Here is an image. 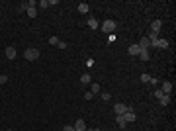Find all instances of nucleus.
I'll return each mask as SVG.
<instances>
[{
    "instance_id": "nucleus-28",
    "label": "nucleus",
    "mask_w": 176,
    "mask_h": 131,
    "mask_svg": "<svg viewBox=\"0 0 176 131\" xmlns=\"http://www.w3.org/2000/svg\"><path fill=\"white\" fill-rule=\"evenodd\" d=\"M63 131H74V127H72V125H65V127H63Z\"/></svg>"
},
{
    "instance_id": "nucleus-29",
    "label": "nucleus",
    "mask_w": 176,
    "mask_h": 131,
    "mask_svg": "<svg viewBox=\"0 0 176 131\" xmlns=\"http://www.w3.org/2000/svg\"><path fill=\"white\" fill-rule=\"evenodd\" d=\"M149 82H151V84H155V86H157V84H160V82L157 80V78H151V80H149ZM157 88H159V86H157Z\"/></svg>"
},
{
    "instance_id": "nucleus-19",
    "label": "nucleus",
    "mask_w": 176,
    "mask_h": 131,
    "mask_svg": "<svg viewBox=\"0 0 176 131\" xmlns=\"http://www.w3.org/2000/svg\"><path fill=\"white\" fill-rule=\"evenodd\" d=\"M159 102H160L162 106H168V102H170V96H166V94H165V96H162V98H160Z\"/></svg>"
},
{
    "instance_id": "nucleus-30",
    "label": "nucleus",
    "mask_w": 176,
    "mask_h": 131,
    "mask_svg": "<svg viewBox=\"0 0 176 131\" xmlns=\"http://www.w3.org/2000/svg\"><path fill=\"white\" fill-rule=\"evenodd\" d=\"M92 96H94L92 92H86V94H84V98H86V100H92Z\"/></svg>"
},
{
    "instance_id": "nucleus-9",
    "label": "nucleus",
    "mask_w": 176,
    "mask_h": 131,
    "mask_svg": "<svg viewBox=\"0 0 176 131\" xmlns=\"http://www.w3.org/2000/svg\"><path fill=\"white\" fill-rule=\"evenodd\" d=\"M72 127H74V131H86V123H84V120H78Z\"/></svg>"
},
{
    "instance_id": "nucleus-27",
    "label": "nucleus",
    "mask_w": 176,
    "mask_h": 131,
    "mask_svg": "<svg viewBox=\"0 0 176 131\" xmlns=\"http://www.w3.org/2000/svg\"><path fill=\"white\" fill-rule=\"evenodd\" d=\"M57 47H59V49H67V43H65V41H59V45H57Z\"/></svg>"
},
{
    "instance_id": "nucleus-23",
    "label": "nucleus",
    "mask_w": 176,
    "mask_h": 131,
    "mask_svg": "<svg viewBox=\"0 0 176 131\" xmlns=\"http://www.w3.org/2000/svg\"><path fill=\"white\" fill-rule=\"evenodd\" d=\"M102 94V100H104V102H110V92H100Z\"/></svg>"
},
{
    "instance_id": "nucleus-13",
    "label": "nucleus",
    "mask_w": 176,
    "mask_h": 131,
    "mask_svg": "<svg viewBox=\"0 0 176 131\" xmlns=\"http://www.w3.org/2000/svg\"><path fill=\"white\" fill-rule=\"evenodd\" d=\"M139 57H141V61H149V59H151V55H149L147 49H141V51H139Z\"/></svg>"
},
{
    "instance_id": "nucleus-20",
    "label": "nucleus",
    "mask_w": 176,
    "mask_h": 131,
    "mask_svg": "<svg viewBox=\"0 0 176 131\" xmlns=\"http://www.w3.org/2000/svg\"><path fill=\"white\" fill-rule=\"evenodd\" d=\"M162 96H165V94H162V90H160V88H157V90H155V98H157V100H160Z\"/></svg>"
},
{
    "instance_id": "nucleus-14",
    "label": "nucleus",
    "mask_w": 176,
    "mask_h": 131,
    "mask_svg": "<svg viewBox=\"0 0 176 131\" xmlns=\"http://www.w3.org/2000/svg\"><path fill=\"white\" fill-rule=\"evenodd\" d=\"M80 82H82V84H90V82H92V77H90L88 72H84L82 77H80Z\"/></svg>"
},
{
    "instance_id": "nucleus-16",
    "label": "nucleus",
    "mask_w": 176,
    "mask_h": 131,
    "mask_svg": "<svg viewBox=\"0 0 176 131\" xmlns=\"http://www.w3.org/2000/svg\"><path fill=\"white\" fill-rule=\"evenodd\" d=\"M88 10H90V8H88L86 2H80V4H78V12H80V14H86Z\"/></svg>"
},
{
    "instance_id": "nucleus-15",
    "label": "nucleus",
    "mask_w": 176,
    "mask_h": 131,
    "mask_svg": "<svg viewBox=\"0 0 176 131\" xmlns=\"http://www.w3.org/2000/svg\"><path fill=\"white\" fill-rule=\"evenodd\" d=\"M88 27H90V29H96V27H100L98 20H94V18H90V20H88Z\"/></svg>"
},
{
    "instance_id": "nucleus-12",
    "label": "nucleus",
    "mask_w": 176,
    "mask_h": 131,
    "mask_svg": "<svg viewBox=\"0 0 176 131\" xmlns=\"http://www.w3.org/2000/svg\"><path fill=\"white\" fill-rule=\"evenodd\" d=\"M26 12H28L29 18H35V16H37V8H35V6H28V10H26Z\"/></svg>"
},
{
    "instance_id": "nucleus-18",
    "label": "nucleus",
    "mask_w": 176,
    "mask_h": 131,
    "mask_svg": "<svg viewBox=\"0 0 176 131\" xmlns=\"http://www.w3.org/2000/svg\"><path fill=\"white\" fill-rule=\"evenodd\" d=\"M90 92H92V94H100V92H102V86L94 82V84H92V88H90Z\"/></svg>"
},
{
    "instance_id": "nucleus-1",
    "label": "nucleus",
    "mask_w": 176,
    "mask_h": 131,
    "mask_svg": "<svg viewBox=\"0 0 176 131\" xmlns=\"http://www.w3.org/2000/svg\"><path fill=\"white\" fill-rule=\"evenodd\" d=\"M116 26H117V24L114 22V20H106V22L102 24L100 27H102V31H104V33H108V35H110V33L116 31Z\"/></svg>"
},
{
    "instance_id": "nucleus-5",
    "label": "nucleus",
    "mask_w": 176,
    "mask_h": 131,
    "mask_svg": "<svg viewBox=\"0 0 176 131\" xmlns=\"http://www.w3.org/2000/svg\"><path fill=\"white\" fill-rule=\"evenodd\" d=\"M160 27H162V22H160V20H155V22H151V31H153V33H157V35H159Z\"/></svg>"
},
{
    "instance_id": "nucleus-8",
    "label": "nucleus",
    "mask_w": 176,
    "mask_h": 131,
    "mask_svg": "<svg viewBox=\"0 0 176 131\" xmlns=\"http://www.w3.org/2000/svg\"><path fill=\"white\" fill-rule=\"evenodd\" d=\"M139 47H141V49H147L149 51V47H151V41H149V37H141V41H139Z\"/></svg>"
},
{
    "instance_id": "nucleus-2",
    "label": "nucleus",
    "mask_w": 176,
    "mask_h": 131,
    "mask_svg": "<svg viewBox=\"0 0 176 131\" xmlns=\"http://www.w3.org/2000/svg\"><path fill=\"white\" fill-rule=\"evenodd\" d=\"M24 57H26L28 61H37V59H39V51L33 49V47H29V49L24 51Z\"/></svg>"
},
{
    "instance_id": "nucleus-7",
    "label": "nucleus",
    "mask_w": 176,
    "mask_h": 131,
    "mask_svg": "<svg viewBox=\"0 0 176 131\" xmlns=\"http://www.w3.org/2000/svg\"><path fill=\"white\" fill-rule=\"evenodd\" d=\"M6 59H10V61H14L16 59V49H14V47H6Z\"/></svg>"
},
{
    "instance_id": "nucleus-25",
    "label": "nucleus",
    "mask_w": 176,
    "mask_h": 131,
    "mask_svg": "<svg viewBox=\"0 0 176 131\" xmlns=\"http://www.w3.org/2000/svg\"><path fill=\"white\" fill-rule=\"evenodd\" d=\"M8 82V74H0V84H6Z\"/></svg>"
},
{
    "instance_id": "nucleus-11",
    "label": "nucleus",
    "mask_w": 176,
    "mask_h": 131,
    "mask_svg": "<svg viewBox=\"0 0 176 131\" xmlns=\"http://www.w3.org/2000/svg\"><path fill=\"white\" fill-rule=\"evenodd\" d=\"M157 47H159V49H168V41L159 37V41H157Z\"/></svg>"
},
{
    "instance_id": "nucleus-32",
    "label": "nucleus",
    "mask_w": 176,
    "mask_h": 131,
    "mask_svg": "<svg viewBox=\"0 0 176 131\" xmlns=\"http://www.w3.org/2000/svg\"><path fill=\"white\" fill-rule=\"evenodd\" d=\"M6 131H12V129H6Z\"/></svg>"
},
{
    "instance_id": "nucleus-10",
    "label": "nucleus",
    "mask_w": 176,
    "mask_h": 131,
    "mask_svg": "<svg viewBox=\"0 0 176 131\" xmlns=\"http://www.w3.org/2000/svg\"><path fill=\"white\" fill-rule=\"evenodd\" d=\"M139 51H141V47H139L137 43L129 47V55H133V57H137V55H139Z\"/></svg>"
},
{
    "instance_id": "nucleus-17",
    "label": "nucleus",
    "mask_w": 176,
    "mask_h": 131,
    "mask_svg": "<svg viewBox=\"0 0 176 131\" xmlns=\"http://www.w3.org/2000/svg\"><path fill=\"white\" fill-rule=\"evenodd\" d=\"M116 121H117V125H119L121 129H125V125H127V123H125V120H123L121 115H116Z\"/></svg>"
},
{
    "instance_id": "nucleus-31",
    "label": "nucleus",
    "mask_w": 176,
    "mask_h": 131,
    "mask_svg": "<svg viewBox=\"0 0 176 131\" xmlns=\"http://www.w3.org/2000/svg\"><path fill=\"white\" fill-rule=\"evenodd\" d=\"M86 131H102V129H86Z\"/></svg>"
},
{
    "instance_id": "nucleus-3",
    "label": "nucleus",
    "mask_w": 176,
    "mask_h": 131,
    "mask_svg": "<svg viewBox=\"0 0 176 131\" xmlns=\"http://www.w3.org/2000/svg\"><path fill=\"white\" fill-rule=\"evenodd\" d=\"M121 117H123V120H125V123H133V121L137 120V115L133 114V110H131V108L127 110V112H125V114H123V115H121Z\"/></svg>"
},
{
    "instance_id": "nucleus-22",
    "label": "nucleus",
    "mask_w": 176,
    "mask_h": 131,
    "mask_svg": "<svg viewBox=\"0 0 176 131\" xmlns=\"http://www.w3.org/2000/svg\"><path fill=\"white\" fill-rule=\"evenodd\" d=\"M59 41H61V39L55 37V35H53V37H49V43H51V45H59Z\"/></svg>"
},
{
    "instance_id": "nucleus-4",
    "label": "nucleus",
    "mask_w": 176,
    "mask_h": 131,
    "mask_svg": "<svg viewBox=\"0 0 176 131\" xmlns=\"http://www.w3.org/2000/svg\"><path fill=\"white\" fill-rule=\"evenodd\" d=\"M127 110H129V108H127L125 104H121V102H119V104H116V106H114V112H116V115H123V114L127 112Z\"/></svg>"
},
{
    "instance_id": "nucleus-21",
    "label": "nucleus",
    "mask_w": 176,
    "mask_h": 131,
    "mask_svg": "<svg viewBox=\"0 0 176 131\" xmlns=\"http://www.w3.org/2000/svg\"><path fill=\"white\" fill-rule=\"evenodd\" d=\"M26 10H28V2H22L18 6V12H26Z\"/></svg>"
},
{
    "instance_id": "nucleus-24",
    "label": "nucleus",
    "mask_w": 176,
    "mask_h": 131,
    "mask_svg": "<svg viewBox=\"0 0 176 131\" xmlns=\"http://www.w3.org/2000/svg\"><path fill=\"white\" fill-rule=\"evenodd\" d=\"M151 80V77H149L147 72H143V74H141V82H149Z\"/></svg>"
},
{
    "instance_id": "nucleus-6",
    "label": "nucleus",
    "mask_w": 176,
    "mask_h": 131,
    "mask_svg": "<svg viewBox=\"0 0 176 131\" xmlns=\"http://www.w3.org/2000/svg\"><path fill=\"white\" fill-rule=\"evenodd\" d=\"M162 86H160V90H162V94H166V96H170L172 92V82H160Z\"/></svg>"
},
{
    "instance_id": "nucleus-26",
    "label": "nucleus",
    "mask_w": 176,
    "mask_h": 131,
    "mask_svg": "<svg viewBox=\"0 0 176 131\" xmlns=\"http://www.w3.org/2000/svg\"><path fill=\"white\" fill-rule=\"evenodd\" d=\"M39 6H41V8H49V2H47V0H41V2H39Z\"/></svg>"
}]
</instances>
